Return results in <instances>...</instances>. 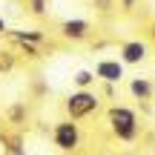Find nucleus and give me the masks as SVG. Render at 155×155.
<instances>
[{
	"label": "nucleus",
	"instance_id": "9b49d317",
	"mask_svg": "<svg viewBox=\"0 0 155 155\" xmlns=\"http://www.w3.org/2000/svg\"><path fill=\"white\" fill-rule=\"evenodd\" d=\"M124 6H127V9H129V6H132V0H124Z\"/></svg>",
	"mask_w": 155,
	"mask_h": 155
},
{
	"label": "nucleus",
	"instance_id": "20e7f679",
	"mask_svg": "<svg viewBox=\"0 0 155 155\" xmlns=\"http://www.w3.org/2000/svg\"><path fill=\"white\" fill-rule=\"evenodd\" d=\"M95 78H101L104 83H118L124 78V63L118 61H98V66H95Z\"/></svg>",
	"mask_w": 155,
	"mask_h": 155
},
{
	"label": "nucleus",
	"instance_id": "7ed1b4c3",
	"mask_svg": "<svg viewBox=\"0 0 155 155\" xmlns=\"http://www.w3.org/2000/svg\"><path fill=\"white\" fill-rule=\"evenodd\" d=\"M55 147L63 152H75L81 147V129H78L75 121H58L55 124Z\"/></svg>",
	"mask_w": 155,
	"mask_h": 155
},
{
	"label": "nucleus",
	"instance_id": "0eeeda50",
	"mask_svg": "<svg viewBox=\"0 0 155 155\" xmlns=\"http://www.w3.org/2000/svg\"><path fill=\"white\" fill-rule=\"evenodd\" d=\"M129 92H132L135 98L147 101V98L152 95V83L147 81V78H132V81H129Z\"/></svg>",
	"mask_w": 155,
	"mask_h": 155
},
{
	"label": "nucleus",
	"instance_id": "f257e3e1",
	"mask_svg": "<svg viewBox=\"0 0 155 155\" xmlns=\"http://www.w3.org/2000/svg\"><path fill=\"white\" fill-rule=\"evenodd\" d=\"M106 118H109L112 132L121 141H135V135H138V118H135L132 109H127V106H112Z\"/></svg>",
	"mask_w": 155,
	"mask_h": 155
},
{
	"label": "nucleus",
	"instance_id": "39448f33",
	"mask_svg": "<svg viewBox=\"0 0 155 155\" xmlns=\"http://www.w3.org/2000/svg\"><path fill=\"white\" fill-rule=\"evenodd\" d=\"M144 58H147V43H141V40L121 43V61L124 63H141Z\"/></svg>",
	"mask_w": 155,
	"mask_h": 155
},
{
	"label": "nucleus",
	"instance_id": "9d476101",
	"mask_svg": "<svg viewBox=\"0 0 155 155\" xmlns=\"http://www.w3.org/2000/svg\"><path fill=\"white\" fill-rule=\"evenodd\" d=\"M43 6H46L43 0H32V12H35V15H43V12H46Z\"/></svg>",
	"mask_w": 155,
	"mask_h": 155
},
{
	"label": "nucleus",
	"instance_id": "6e6552de",
	"mask_svg": "<svg viewBox=\"0 0 155 155\" xmlns=\"http://www.w3.org/2000/svg\"><path fill=\"white\" fill-rule=\"evenodd\" d=\"M92 81H95V75H92V72H86V69L75 75V83H78V86H81V89H83V86H89V83H92Z\"/></svg>",
	"mask_w": 155,
	"mask_h": 155
},
{
	"label": "nucleus",
	"instance_id": "423d86ee",
	"mask_svg": "<svg viewBox=\"0 0 155 155\" xmlns=\"http://www.w3.org/2000/svg\"><path fill=\"white\" fill-rule=\"evenodd\" d=\"M61 32L69 40H83V38H89V23L86 20H66L61 26Z\"/></svg>",
	"mask_w": 155,
	"mask_h": 155
},
{
	"label": "nucleus",
	"instance_id": "f8f14e48",
	"mask_svg": "<svg viewBox=\"0 0 155 155\" xmlns=\"http://www.w3.org/2000/svg\"><path fill=\"white\" fill-rule=\"evenodd\" d=\"M0 32H6V26H3V20H0Z\"/></svg>",
	"mask_w": 155,
	"mask_h": 155
},
{
	"label": "nucleus",
	"instance_id": "f03ea898",
	"mask_svg": "<svg viewBox=\"0 0 155 155\" xmlns=\"http://www.w3.org/2000/svg\"><path fill=\"white\" fill-rule=\"evenodd\" d=\"M98 106H101V98H98V95L81 89V92H72L66 98V115H69V121H81V118L92 115Z\"/></svg>",
	"mask_w": 155,
	"mask_h": 155
},
{
	"label": "nucleus",
	"instance_id": "1a4fd4ad",
	"mask_svg": "<svg viewBox=\"0 0 155 155\" xmlns=\"http://www.w3.org/2000/svg\"><path fill=\"white\" fill-rule=\"evenodd\" d=\"M12 66H15V58L9 52H0V72H9Z\"/></svg>",
	"mask_w": 155,
	"mask_h": 155
}]
</instances>
